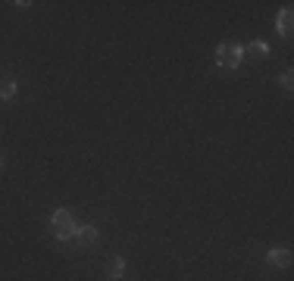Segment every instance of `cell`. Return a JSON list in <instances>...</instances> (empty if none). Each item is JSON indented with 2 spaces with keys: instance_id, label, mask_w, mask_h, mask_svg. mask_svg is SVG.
Listing matches in <instances>:
<instances>
[{
  "instance_id": "6da1fadb",
  "label": "cell",
  "mask_w": 294,
  "mask_h": 281,
  "mask_svg": "<svg viewBox=\"0 0 294 281\" xmlns=\"http://www.w3.org/2000/svg\"><path fill=\"white\" fill-rule=\"evenodd\" d=\"M51 232H54L60 241H66V238L76 235V219H72L69 210H57V213L51 216Z\"/></svg>"
},
{
  "instance_id": "7a4b0ae2",
  "label": "cell",
  "mask_w": 294,
  "mask_h": 281,
  "mask_svg": "<svg viewBox=\"0 0 294 281\" xmlns=\"http://www.w3.org/2000/svg\"><path fill=\"white\" fill-rule=\"evenodd\" d=\"M241 57H244V50H241L238 44H219V47H216V63L226 66V69H235V66L241 63Z\"/></svg>"
},
{
  "instance_id": "3957f363",
  "label": "cell",
  "mask_w": 294,
  "mask_h": 281,
  "mask_svg": "<svg viewBox=\"0 0 294 281\" xmlns=\"http://www.w3.org/2000/svg\"><path fill=\"white\" fill-rule=\"evenodd\" d=\"M276 29H279V35H291V29H294V13H291V10H282V13H279Z\"/></svg>"
},
{
  "instance_id": "277c9868",
  "label": "cell",
  "mask_w": 294,
  "mask_h": 281,
  "mask_svg": "<svg viewBox=\"0 0 294 281\" xmlns=\"http://www.w3.org/2000/svg\"><path fill=\"white\" fill-rule=\"evenodd\" d=\"M266 260H269V266H291V253L288 250H269L266 253Z\"/></svg>"
},
{
  "instance_id": "5b68a950",
  "label": "cell",
  "mask_w": 294,
  "mask_h": 281,
  "mask_svg": "<svg viewBox=\"0 0 294 281\" xmlns=\"http://www.w3.org/2000/svg\"><path fill=\"white\" fill-rule=\"evenodd\" d=\"M241 50H244V54H251V57H257V60H260V57H266V54H269V44H263V41H251L248 47H241Z\"/></svg>"
},
{
  "instance_id": "8992f818",
  "label": "cell",
  "mask_w": 294,
  "mask_h": 281,
  "mask_svg": "<svg viewBox=\"0 0 294 281\" xmlns=\"http://www.w3.org/2000/svg\"><path fill=\"white\" fill-rule=\"evenodd\" d=\"M76 238H79V244H82V247H91V244L97 241V232H94V228H79Z\"/></svg>"
},
{
  "instance_id": "52a82bcc",
  "label": "cell",
  "mask_w": 294,
  "mask_h": 281,
  "mask_svg": "<svg viewBox=\"0 0 294 281\" xmlns=\"http://www.w3.org/2000/svg\"><path fill=\"white\" fill-rule=\"evenodd\" d=\"M122 275H126V260H113L107 266V278H122Z\"/></svg>"
},
{
  "instance_id": "ba28073f",
  "label": "cell",
  "mask_w": 294,
  "mask_h": 281,
  "mask_svg": "<svg viewBox=\"0 0 294 281\" xmlns=\"http://www.w3.org/2000/svg\"><path fill=\"white\" fill-rule=\"evenodd\" d=\"M13 94H16V82H13V79H0V97L10 100Z\"/></svg>"
},
{
  "instance_id": "9c48e42d",
  "label": "cell",
  "mask_w": 294,
  "mask_h": 281,
  "mask_svg": "<svg viewBox=\"0 0 294 281\" xmlns=\"http://www.w3.org/2000/svg\"><path fill=\"white\" fill-rule=\"evenodd\" d=\"M279 82H282V88H291V85H294V75H291V69H288V72H282V79H279Z\"/></svg>"
},
{
  "instance_id": "30bf717a",
  "label": "cell",
  "mask_w": 294,
  "mask_h": 281,
  "mask_svg": "<svg viewBox=\"0 0 294 281\" xmlns=\"http://www.w3.org/2000/svg\"><path fill=\"white\" fill-rule=\"evenodd\" d=\"M0 172H4V160H0Z\"/></svg>"
}]
</instances>
